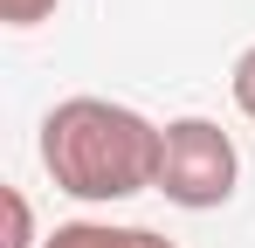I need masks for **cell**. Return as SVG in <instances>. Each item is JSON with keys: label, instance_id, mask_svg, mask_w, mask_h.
<instances>
[{"label": "cell", "instance_id": "cell-1", "mask_svg": "<svg viewBox=\"0 0 255 248\" xmlns=\"http://www.w3.org/2000/svg\"><path fill=\"white\" fill-rule=\"evenodd\" d=\"M159 152H166V124L111 97H62L42 118V165L76 200H131L159 186Z\"/></svg>", "mask_w": 255, "mask_h": 248}, {"label": "cell", "instance_id": "cell-2", "mask_svg": "<svg viewBox=\"0 0 255 248\" xmlns=\"http://www.w3.org/2000/svg\"><path fill=\"white\" fill-rule=\"evenodd\" d=\"M235 179H242V152L214 118H172L166 124V152H159V186L152 193H166L186 214H207V207L235 200Z\"/></svg>", "mask_w": 255, "mask_h": 248}, {"label": "cell", "instance_id": "cell-3", "mask_svg": "<svg viewBox=\"0 0 255 248\" xmlns=\"http://www.w3.org/2000/svg\"><path fill=\"white\" fill-rule=\"evenodd\" d=\"M42 248H138V228H104V221H69Z\"/></svg>", "mask_w": 255, "mask_h": 248}, {"label": "cell", "instance_id": "cell-4", "mask_svg": "<svg viewBox=\"0 0 255 248\" xmlns=\"http://www.w3.org/2000/svg\"><path fill=\"white\" fill-rule=\"evenodd\" d=\"M0 214H7V242L0 248H35V221H28V193L0 186Z\"/></svg>", "mask_w": 255, "mask_h": 248}, {"label": "cell", "instance_id": "cell-5", "mask_svg": "<svg viewBox=\"0 0 255 248\" xmlns=\"http://www.w3.org/2000/svg\"><path fill=\"white\" fill-rule=\"evenodd\" d=\"M228 90H235L242 118H255V48H242V55H235V76H228Z\"/></svg>", "mask_w": 255, "mask_h": 248}, {"label": "cell", "instance_id": "cell-6", "mask_svg": "<svg viewBox=\"0 0 255 248\" xmlns=\"http://www.w3.org/2000/svg\"><path fill=\"white\" fill-rule=\"evenodd\" d=\"M48 14H55V0H0V21H7V28H35Z\"/></svg>", "mask_w": 255, "mask_h": 248}, {"label": "cell", "instance_id": "cell-7", "mask_svg": "<svg viewBox=\"0 0 255 248\" xmlns=\"http://www.w3.org/2000/svg\"><path fill=\"white\" fill-rule=\"evenodd\" d=\"M138 248H179V242H166V235H152V228H138Z\"/></svg>", "mask_w": 255, "mask_h": 248}]
</instances>
